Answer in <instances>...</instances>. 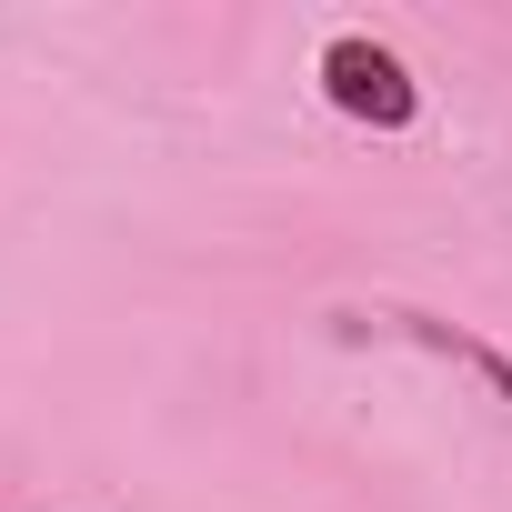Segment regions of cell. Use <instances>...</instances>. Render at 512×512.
I'll use <instances>...</instances> for the list:
<instances>
[{
	"instance_id": "cell-1",
	"label": "cell",
	"mask_w": 512,
	"mask_h": 512,
	"mask_svg": "<svg viewBox=\"0 0 512 512\" xmlns=\"http://www.w3.org/2000/svg\"><path fill=\"white\" fill-rule=\"evenodd\" d=\"M322 91H332V111L362 121V131H412V121H422V91H412L402 51H382L372 31H342V41L322 51Z\"/></svg>"
}]
</instances>
